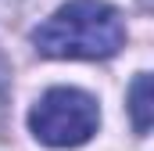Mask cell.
<instances>
[{
    "label": "cell",
    "mask_w": 154,
    "mask_h": 151,
    "mask_svg": "<svg viewBox=\"0 0 154 151\" xmlns=\"http://www.w3.org/2000/svg\"><path fill=\"white\" fill-rule=\"evenodd\" d=\"M32 43L43 58H115L125 43V25L104 0H68L47 22H39Z\"/></svg>",
    "instance_id": "obj_1"
},
{
    "label": "cell",
    "mask_w": 154,
    "mask_h": 151,
    "mask_svg": "<svg viewBox=\"0 0 154 151\" xmlns=\"http://www.w3.org/2000/svg\"><path fill=\"white\" fill-rule=\"evenodd\" d=\"M100 126L97 101L75 86H54L29 112V130L47 148H79Z\"/></svg>",
    "instance_id": "obj_2"
},
{
    "label": "cell",
    "mask_w": 154,
    "mask_h": 151,
    "mask_svg": "<svg viewBox=\"0 0 154 151\" xmlns=\"http://www.w3.org/2000/svg\"><path fill=\"white\" fill-rule=\"evenodd\" d=\"M129 115H133V126L140 137H147L151 130V76L136 72L133 86H129Z\"/></svg>",
    "instance_id": "obj_3"
}]
</instances>
